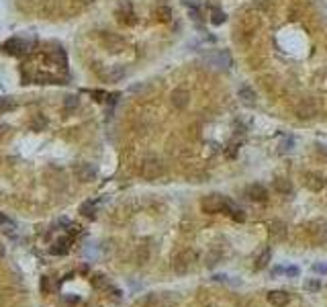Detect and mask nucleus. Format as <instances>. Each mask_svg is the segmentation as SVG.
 I'll return each mask as SVG.
<instances>
[{
	"label": "nucleus",
	"mask_w": 327,
	"mask_h": 307,
	"mask_svg": "<svg viewBox=\"0 0 327 307\" xmlns=\"http://www.w3.org/2000/svg\"><path fill=\"white\" fill-rule=\"evenodd\" d=\"M164 174V162L155 156H147L141 162V176L147 178V181H155Z\"/></svg>",
	"instance_id": "nucleus-1"
},
{
	"label": "nucleus",
	"mask_w": 327,
	"mask_h": 307,
	"mask_svg": "<svg viewBox=\"0 0 327 307\" xmlns=\"http://www.w3.org/2000/svg\"><path fill=\"white\" fill-rule=\"evenodd\" d=\"M194 262H196V254H194V250H182V252H178V254L174 256L172 266H174L176 274H186L188 271L192 269V264H194Z\"/></svg>",
	"instance_id": "nucleus-2"
},
{
	"label": "nucleus",
	"mask_w": 327,
	"mask_h": 307,
	"mask_svg": "<svg viewBox=\"0 0 327 307\" xmlns=\"http://www.w3.org/2000/svg\"><path fill=\"white\" fill-rule=\"evenodd\" d=\"M227 201L223 195H217V193H211V195H207L205 199H203V203H201V207H203V211L205 213H211V215H215V213H221V211H225L227 209Z\"/></svg>",
	"instance_id": "nucleus-3"
},
{
	"label": "nucleus",
	"mask_w": 327,
	"mask_h": 307,
	"mask_svg": "<svg viewBox=\"0 0 327 307\" xmlns=\"http://www.w3.org/2000/svg\"><path fill=\"white\" fill-rule=\"evenodd\" d=\"M317 113H319V107H317L315 101H309V98H307V101H301L294 107V115L299 119H303V121H309V119H313Z\"/></svg>",
	"instance_id": "nucleus-4"
},
{
	"label": "nucleus",
	"mask_w": 327,
	"mask_h": 307,
	"mask_svg": "<svg viewBox=\"0 0 327 307\" xmlns=\"http://www.w3.org/2000/svg\"><path fill=\"white\" fill-rule=\"evenodd\" d=\"M188 101H190V94H188L186 88H174L172 94H170V103L178 108V111L186 108V107H188Z\"/></svg>",
	"instance_id": "nucleus-5"
},
{
	"label": "nucleus",
	"mask_w": 327,
	"mask_h": 307,
	"mask_svg": "<svg viewBox=\"0 0 327 307\" xmlns=\"http://www.w3.org/2000/svg\"><path fill=\"white\" fill-rule=\"evenodd\" d=\"M266 297H268V303L274 305V307H286V305L291 303V295L286 293V291H282V289H274Z\"/></svg>",
	"instance_id": "nucleus-6"
},
{
	"label": "nucleus",
	"mask_w": 327,
	"mask_h": 307,
	"mask_svg": "<svg viewBox=\"0 0 327 307\" xmlns=\"http://www.w3.org/2000/svg\"><path fill=\"white\" fill-rule=\"evenodd\" d=\"M117 18L121 23H125V25H131L135 21V18H133V8H131V4H129L127 0H123V2L117 6Z\"/></svg>",
	"instance_id": "nucleus-7"
},
{
	"label": "nucleus",
	"mask_w": 327,
	"mask_h": 307,
	"mask_svg": "<svg viewBox=\"0 0 327 307\" xmlns=\"http://www.w3.org/2000/svg\"><path fill=\"white\" fill-rule=\"evenodd\" d=\"M305 186L309 191H321L323 186H325V181H323V176L321 174H315V172H307L305 174Z\"/></svg>",
	"instance_id": "nucleus-8"
},
{
	"label": "nucleus",
	"mask_w": 327,
	"mask_h": 307,
	"mask_svg": "<svg viewBox=\"0 0 327 307\" xmlns=\"http://www.w3.org/2000/svg\"><path fill=\"white\" fill-rule=\"evenodd\" d=\"M247 197H250L252 201H256V203H262V201L268 199V191H266V186L256 182V184L247 186Z\"/></svg>",
	"instance_id": "nucleus-9"
},
{
	"label": "nucleus",
	"mask_w": 327,
	"mask_h": 307,
	"mask_svg": "<svg viewBox=\"0 0 327 307\" xmlns=\"http://www.w3.org/2000/svg\"><path fill=\"white\" fill-rule=\"evenodd\" d=\"M8 54H13V55H23L27 49H29V43H25L23 39H11V41H6L2 45Z\"/></svg>",
	"instance_id": "nucleus-10"
},
{
	"label": "nucleus",
	"mask_w": 327,
	"mask_h": 307,
	"mask_svg": "<svg viewBox=\"0 0 327 307\" xmlns=\"http://www.w3.org/2000/svg\"><path fill=\"white\" fill-rule=\"evenodd\" d=\"M76 176L80 178V181L88 182V181H94L96 170H94L92 164H78V166H76Z\"/></svg>",
	"instance_id": "nucleus-11"
},
{
	"label": "nucleus",
	"mask_w": 327,
	"mask_h": 307,
	"mask_svg": "<svg viewBox=\"0 0 327 307\" xmlns=\"http://www.w3.org/2000/svg\"><path fill=\"white\" fill-rule=\"evenodd\" d=\"M270 237H272V240H276V242L284 240V237H286V223H282V221H272V223H270Z\"/></svg>",
	"instance_id": "nucleus-12"
},
{
	"label": "nucleus",
	"mask_w": 327,
	"mask_h": 307,
	"mask_svg": "<svg viewBox=\"0 0 327 307\" xmlns=\"http://www.w3.org/2000/svg\"><path fill=\"white\" fill-rule=\"evenodd\" d=\"M274 189H276V193H280L282 197H289V195H293V182L289 181V178H276Z\"/></svg>",
	"instance_id": "nucleus-13"
},
{
	"label": "nucleus",
	"mask_w": 327,
	"mask_h": 307,
	"mask_svg": "<svg viewBox=\"0 0 327 307\" xmlns=\"http://www.w3.org/2000/svg\"><path fill=\"white\" fill-rule=\"evenodd\" d=\"M155 17H157V21L168 23L172 18V8L168 6V4H160V6L155 8Z\"/></svg>",
	"instance_id": "nucleus-14"
},
{
	"label": "nucleus",
	"mask_w": 327,
	"mask_h": 307,
	"mask_svg": "<svg viewBox=\"0 0 327 307\" xmlns=\"http://www.w3.org/2000/svg\"><path fill=\"white\" fill-rule=\"evenodd\" d=\"M240 98L243 103H247V105H254L256 103V92H254V88H250V86H241L240 88Z\"/></svg>",
	"instance_id": "nucleus-15"
},
{
	"label": "nucleus",
	"mask_w": 327,
	"mask_h": 307,
	"mask_svg": "<svg viewBox=\"0 0 327 307\" xmlns=\"http://www.w3.org/2000/svg\"><path fill=\"white\" fill-rule=\"evenodd\" d=\"M270 256H272V252H270L268 248L262 250L260 254H258V258H256V269H258V271L266 269V266H268V262H270Z\"/></svg>",
	"instance_id": "nucleus-16"
},
{
	"label": "nucleus",
	"mask_w": 327,
	"mask_h": 307,
	"mask_svg": "<svg viewBox=\"0 0 327 307\" xmlns=\"http://www.w3.org/2000/svg\"><path fill=\"white\" fill-rule=\"evenodd\" d=\"M225 211H227V213H229V217H233V219H235V221H243V219H245V215H243V211H241V209H240V207H237L235 203H231V201H229V203H227V209H225Z\"/></svg>",
	"instance_id": "nucleus-17"
},
{
	"label": "nucleus",
	"mask_w": 327,
	"mask_h": 307,
	"mask_svg": "<svg viewBox=\"0 0 327 307\" xmlns=\"http://www.w3.org/2000/svg\"><path fill=\"white\" fill-rule=\"evenodd\" d=\"M213 62L217 64V66H221V68H227L231 64V59H229V55H227L225 52H217L215 55H213Z\"/></svg>",
	"instance_id": "nucleus-18"
},
{
	"label": "nucleus",
	"mask_w": 327,
	"mask_h": 307,
	"mask_svg": "<svg viewBox=\"0 0 327 307\" xmlns=\"http://www.w3.org/2000/svg\"><path fill=\"white\" fill-rule=\"evenodd\" d=\"M305 289L311 291V293H317V291L321 289V281L319 279H307L305 281Z\"/></svg>",
	"instance_id": "nucleus-19"
},
{
	"label": "nucleus",
	"mask_w": 327,
	"mask_h": 307,
	"mask_svg": "<svg viewBox=\"0 0 327 307\" xmlns=\"http://www.w3.org/2000/svg\"><path fill=\"white\" fill-rule=\"evenodd\" d=\"M225 21H227V15L223 11H217V8H215L213 15H211V23L213 25H223Z\"/></svg>",
	"instance_id": "nucleus-20"
},
{
	"label": "nucleus",
	"mask_w": 327,
	"mask_h": 307,
	"mask_svg": "<svg viewBox=\"0 0 327 307\" xmlns=\"http://www.w3.org/2000/svg\"><path fill=\"white\" fill-rule=\"evenodd\" d=\"M17 103L13 101V98H0V113H4V111H11V108H15Z\"/></svg>",
	"instance_id": "nucleus-21"
},
{
	"label": "nucleus",
	"mask_w": 327,
	"mask_h": 307,
	"mask_svg": "<svg viewBox=\"0 0 327 307\" xmlns=\"http://www.w3.org/2000/svg\"><path fill=\"white\" fill-rule=\"evenodd\" d=\"M147 258H150V250H147V246H139V250H137V260H139V264H145Z\"/></svg>",
	"instance_id": "nucleus-22"
},
{
	"label": "nucleus",
	"mask_w": 327,
	"mask_h": 307,
	"mask_svg": "<svg viewBox=\"0 0 327 307\" xmlns=\"http://www.w3.org/2000/svg\"><path fill=\"white\" fill-rule=\"evenodd\" d=\"M64 107H66V111H74V108L78 107V98L76 96H68L64 101Z\"/></svg>",
	"instance_id": "nucleus-23"
},
{
	"label": "nucleus",
	"mask_w": 327,
	"mask_h": 307,
	"mask_svg": "<svg viewBox=\"0 0 327 307\" xmlns=\"http://www.w3.org/2000/svg\"><path fill=\"white\" fill-rule=\"evenodd\" d=\"M82 213L88 215V217H92V215H94V205H92V203H84V205H82Z\"/></svg>",
	"instance_id": "nucleus-24"
},
{
	"label": "nucleus",
	"mask_w": 327,
	"mask_h": 307,
	"mask_svg": "<svg viewBox=\"0 0 327 307\" xmlns=\"http://www.w3.org/2000/svg\"><path fill=\"white\" fill-rule=\"evenodd\" d=\"M311 271L317 272V274H325V272H327V266H325V264H313Z\"/></svg>",
	"instance_id": "nucleus-25"
},
{
	"label": "nucleus",
	"mask_w": 327,
	"mask_h": 307,
	"mask_svg": "<svg viewBox=\"0 0 327 307\" xmlns=\"http://www.w3.org/2000/svg\"><path fill=\"white\" fill-rule=\"evenodd\" d=\"M188 15H190V18H194V21H196V18H199V8H196V6H192V4H188Z\"/></svg>",
	"instance_id": "nucleus-26"
},
{
	"label": "nucleus",
	"mask_w": 327,
	"mask_h": 307,
	"mask_svg": "<svg viewBox=\"0 0 327 307\" xmlns=\"http://www.w3.org/2000/svg\"><path fill=\"white\" fill-rule=\"evenodd\" d=\"M31 127H33V129H43V127H45V119H41V117H37V121L35 123H31Z\"/></svg>",
	"instance_id": "nucleus-27"
},
{
	"label": "nucleus",
	"mask_w": 327,
	"mask_h": 307,
	"mask_svg": "<svg viewBox=\"0 0 327 307\" xmlns=\"http://www.w3.org/2000/svg\"><path fill=\"white\" fill-rule=\"evenodd\" d=\"M291 145H293V140H282V144H280L282 150H291Z\"/></svg>",
	"instance_id": "nucleus-28"
},
{
	"label": "nucleus",
	"mask_w": 327,
	"mask_h": 307,
	"mask_svg": "<svg viewBox=\"0 0 327 307\" xmlns=\"http://www.w3.org/2000/svg\"><path fill=\"white\" fill-rule=\"evenodd\" d=\"M6 131H8V125L0 123V137H2V135H6Z\"/></svg>",
	"instance_id": "nucleus-29"
},
{
	"label": "nucleus",
	"mask_w": 327,
	"mask_h": 307,
	"mask_svg": "<svg viewBox=\"0 0 327 307\" xmlns=\"http://www.w3.org/2000/svg\"><path fill=\"white\" fill-rule=\"evenodd\" d=\"M78 2H80V4H92L94 0H78Z\"/></svg>",
	"instance_id": "nucleus-30"
},
{
	"label": "nucleus",
	"mask_w": 327,
	"mask_h": 307,
	"mask_svg": "<svg viewBox=\"0 0 327 307\" xmlns=\"http://www.w3.org/2000/svg\"><path fill=\"white\" fill-rule=\"evenodd\" d=\"M0 256H4V244L0 242Z\"/></svg>",
	"instance_id": "nucleus-31"
},
{
	"label": "nucleus",
	"mask_w": 327,
	"mask_h": 307,
	"mask_svg": "<svg viewBox=\"0 0 327 307\" xmlns=\"http://www.w3.org/2000/svg\"><path fill=\"white\" fill-rule=\"evenodd\" d=\"M0 223H8V219H6L4 215H0Z\"/></svg>",
	"instance_id": "nucleus-32"
},
{
	"label": "nucleus",
	"mask_w": 327,
	"mask_h": 307,
	"mask_svg": "<svg viewBox=\"0 0 327 307\" xmlns=\"http://www.w3.org/2000/svg\"><path fill=\"white\" fill-rule=\"evenodd\" d=\"M186 2H188V4H192V0H186Z\"/></svg>",
	"instance_id": "nucleus-33"
}]
</instances>
